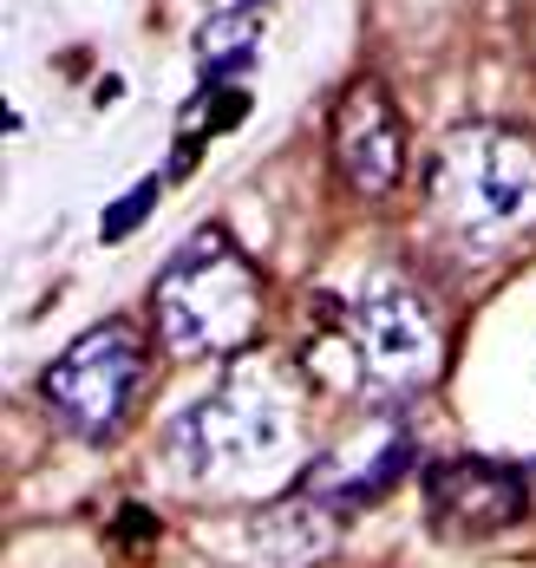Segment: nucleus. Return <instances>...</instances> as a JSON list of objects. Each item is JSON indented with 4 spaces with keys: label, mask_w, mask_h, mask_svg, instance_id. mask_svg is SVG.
Instances as JSON below:
<instances>
[{
    "label": "nucleus",
    "mask_w": 536,
    "mask_h": 568,
    "mask_svg": "<svg viewBox=\"0 0 536 568\" xmlns=\"http://www.w3.org/2000/svg\"><path fill=\"white\" fill-rule=\"evenodd\" d=\"M432 210L465 248H497L536 223V144L504 124H465L432 158Z\"/></svg>",
    "instance_id": "nucleus-1"
},
{
    "label": "nucleus",
    "mask_w": 536,
    "mask_h": 568,
    "mask_svg": "<svg viewBox=\"0 0 536 568\" xmlns=\"http://www.w3.org/2000/svg\"><path fill=\"white\" fill-rule=\"evenodd\" d=\"M158 334L183 359H230L262 327V275L223 229H203L158 275Z\"/></svg>",
    "instance_id": "nucleus-2"
},
{
    "label": "nucleus",
    "mask_w": 536,
    "mask_h": 568,
    "mask_svg": "<svg viewBox=\"0 0 536 568\" xmlns=\"http://www.w3.org/2000/svg\"><path fill=\"white\" fill-rule=\"evenodd\" d=\"M289 445V393L269 373H236L223 393L183 405L164 432V457L183 477H216L236 464H262Z\"/></svg>",
    "instance_id": "nucleus-3"
},
{
    "label": "nucleus",
    "mask_w": 536,
    "mask_h": 568,
    "mask_svg": "<svg viewBox=\"0 0 536 568\" xmlns=\"http://www.w3.org/2000/svg\"><path fill=\"white\" fill-rule=\"evenodd\" d=\"M341 346H347V379L380 398H406L418 386H432L438 373V321L413 287L386 282L373 294H360L341 314Z\"/></svg>",
    "instance_id": "nucleus-4"
},
{
    "label": "nucleus",
    "mask_w": 536,
    "mask_h": 568,
    "mask_svg": "<svg viewBox=\"0 0 536 568\" xmlns=\"http://www.w3.org/2000/svg\"><path fill=\"white\" fill-rule=\"evenodd\" d=\"M138 386H144V334L131 321H105V327L79 334L40 373V398L79 438H112L124 425V412H131Z\"/></svg>",
    "instance_id": "nucleus-5"
},
{
    "label": "nucleus",
    "mask_w": 536,
    "mask_h": 568,
    "mask_svg": "<svg viewBox=\"0 0 536 568\" xmlns=\"http://www.w3.org/2000/svg\"><path fill=\"white\" fill-rule=\"evenodd\" d=\"M406 457H413V432L400 425V412H373L354 445H341V452H327L321 464L301 470L295 497L314 504L321 516H354L360 504H380L400 484Z\"/></svg>",
    "instance_id": "nucleus-6"
},
{
    "label": "nucleus",
    "mask_w": 536,
    "mask_h": 568,
    "mask_svg": "<svg viewBox=\"0 0 536 568\" xmlns=\"http://www.w3.org/2000/svg\"><path fill=\"white\" fill-rule=\"evenodd\" d=\"M425 510L438 536H491L530 510V484L504 457H438L425 464Z\"/></svg>",
    "instance_id": "nucleus-7"
},
{
    "label": "nucleus",
    "mask_w": 536,
    "mask_h": 568,
    "mask_svg": "<svg viewBox=\"0 0 536 568\" xmlns=\"http://www.w3.org/2000/svg\"><path fill=\"white\" fill-rule=\"evenodd\" d=\"M334 158H341V171H347L354 190H366V196L393 190V176L406 164V124H400L380 79H360L354 92L341 99V112H334Z\"/></svg>",
    "instance_id": "nucleus-8"
},
{
    "label": "nucleus",
    "mask_w": 536,
    "mask_h": 568,
    "mask_svg": "<svg viewBox=\"0 0 536 568\" xmlns=\"http://www.w3.org/2000/svg\"><path fill=\"white\" fill-rule=\"evenodd\" d=\"M255 20H262V0L249 7V13H216L203 33H196V72H203V85H223L230 72H249V59H255Z\"/></svg>",
    "instance_id": "nucleus-9"
},
{
    "label": "nucleus",
    "mask_w": 536,
    "mask_h": 568,
    "mask_svg": "<svg viewBox=\"0 0 536 568\" xmlns=\"http://www.w3.org/2000/svg\"><path fill=\"white\" fill-rule=\"evenodd\" d=\"M151 203H158V183H138V190H124L119 210L105 216V235H112V242H119V235H131V223H144V216H151Z\"/></svg>",
    "instance_id": "nucleus-10"
}]
</instances>
